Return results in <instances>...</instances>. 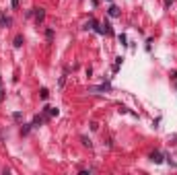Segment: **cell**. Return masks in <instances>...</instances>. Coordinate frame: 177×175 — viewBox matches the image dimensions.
Returning <instances> with one entry per match:
<instances>
[{
  "label": "cell",
  "instance_id": "cell-1",
  "mask_svg": "<svg viewBox=\"0 0 177 175\" xmlns=\"http://www.w3.org/2000/svg\"><path fill=\"white\" fill-rule=\"evenodd\" d=\"M88 91H91V93H103V91H111V85H109V83H105V85H99V87H91Z\"/></svg>",
  "mask_w": 177,
  "mask_h": 175
},
{
  "label": "cell",
  "instance_id": "cell-2",
  "mask_svg": "<svg viewBox=\"0 0 177 175\" xmlns=\"http://www.w3.org/2000/svg\"><path fill=\"white\" fill-rule=\"evenodd\" d=\"M13 25V19L11 17H6V15H2L0 13V29H4V27H11Z\"/></svg>",
  "mask_w": 177,
  "mask_h": 175
},
{
  "label": "cell",
  "instance_id": "cell-3",
  "mask_svg": "<svg viewBox=\"0 0 177 175\" xmlns=\"http://www.w3.org/2000/svg\"><path fill=\"white\" fill-rule=\"evenodd\" d=\"M163 157H165L163 153H159V151H155V153H150V161L159 165V163H163Z\"/></svg>",
  "mask_w": 177,
  "mask_h": 175
},
{
  "label": "cell",
  "instance_id": "cell-4",
  "mask_svg": "<svg viewBox=\"0 0 177 175\" xmlns=\"http://www.w3.org/2000/svg\"><path fill=\"white\" fill-rule=\"evenodd\" d=\"M33 17H35V21H37V23H41L43 19H46V11H43V8H35Z\"/></svg>",
  "mask_w": 177,
  "mask_h": 175
},
{
  "label": "cell",
  "instance_id": "cell-5",
  "mask_svg": "<svg viewBox=\"0 0 177 175\" xmlns=\"http://www.w3.org/2000/svg\"><path fill=\"white\" fill-rule=\"evenodd\" d=\"M43 113H46V116H52V118H56L58 113H60V109H58V107H43Z\"/></svg>",
  "mask_w": 177,
  "mask_h": 175
},
{
  "label": "cell",
  "instance_id": "cell-6",
  "mask_svg": "<svg viewBox=\"0 0 177 175\" xmlns=\"http://www.w3.org/2000/svg\"><path fill=\"white\" fill-rule=\"evenodd\" d=\"M43 122H46V118H41V116H35L31 124H33V128H39V126L43 124Z\"/></svg>",
  "mask_w": 177,
  "mask_h": 175
},
{
  "label": "cell",
  "instance_id": "cell-7",
  "mask_svg": "<svg viewBox=\"0 0 177 175\" xmlns=\"http://www.w3.org/2000/svg\"><path fill=\"white\" fill-rule=\"evenodd\" d=\"M107 13H109V17H113V19H116V17H120V8H118V6H113V4H111V6H109V11H107Z\"/></svg>",
  "mask_w": 177,
  "mask_h": 175
},
{
  "label": "cell",
  "instance_id": "cell-8",
  "mask_svg": "<svg viewBox=\"0 0 177 175\" xmlns=\"http://www.w3.org/2000/svg\"><path fill=\"white\" fill-rule=\"evenodd\" d=\"M95 27H97V21H93V19L88 21V23H85V29H87V31H91V29H95Z\"/></svg>",
  "mask_w": 177,
  "mask_h": 175
},
{
  "label": "cell",
  "instance_id": "cell-9",
  "mask_svg": "<svg viewBox=\"0 0 177 175\" xmlns=\"http://www.w3.org/2000/svg\"><path fill=\"white\" fill-rule=\"evenodd\" d=\"M31 128H33V124H25V126L21 128V134H23V136H25V134H29V130H31Z\"/></svg>",
  "mask_w": 177,
  "mask_h": 175
},
{
  "label": "cell",
  "instance_id": "cell-10",
  "mask_svg": "<svg viewBox=\"0 0 177 175\" xmlns=\"http://www.w3.org/2000/svg\"><path fill=\"white\" fill-rule=\"evenodd\" d=\"M23 46V35H17L15 37V48H21Z\"/></svg>",
  "mask_w": 177,
  "mask_h": 175
},
{
  "label": "cell",
  "instance_id": "cell-11",
  "mask_svg": "<svg viewBox=\"0 0 177 175\" xmlns=\"http://www.w3.org/2000/svg\"><path fill=\"white\" fill-rule=\"evenodd\" d=\"M39 97H41L43 101H46V99L50 97V91H48V89H41V91H39Z\"/></svg>",
  "mask_w": 177,
  "mask_h": 175
},
{
  "label": "cell",
  "instance_id": "cell-12",
  "mask_svg": "<svg viewBox=\"0 0 177 175\" xmlns=\"http://www.w3.org/2000/svg\"><path fill=\"white\" fill-rule=\"evenodd\" d=\"M13 120H15V122H21V120H23V113H21V111H15V113H13Z\"/></svg>",
  "mask_w": 177,
  "mask_h": 175
},
{
  "label": "cell",
  "instance_id": "cell-13",
  "mask_svg": "<svg viewBox=\"0 0 177 175\" xmlns=\"http://www.w3.org/2000/svg\"><path fill=\"white\" fill-rule=\"evenodd\" d=\"M46 37H48V39L54 37V29H52V27H48V29H46Z\"/></svg>",
  "mask_w": 177,
  "mask_h": 175
},
{
  "label": "cell",
  "instance_id": "cell-14",
  "mask_svg": "<svg viewBox=\"0 0 177 175\" xmlns=\"http://www.w3.org/2000/svg\"><path fill=\"white\" fill-rule=\"evenodd\" d=\"M81 140H83V144H85V146H88V148H91V146H93V142H91V140H88L87 136H83Z\"/></svg>",
  "mask_w": 177,
  "mask_h": 175
},
{
  "label": "cell",
  "instance_id": "cell-15",
  "mask_svg": "<svg viewBox=\"0 0 177 175\" xmlns=\"http://www.w3.org/2000/svg\"><path fill=\"white\" fill-rule=\"evenodd\" d=\"M120 43H122V46H128V37H126V35H120Z\"/></svg>",
  "mask_w": 177,
  "mask_h": 175
},
{
  "label": "cell",
  "instance_id": "cell-16",
  "mask_svg": "<svg viewBox=\"0 0 177 175\" xmlns=\"http://www.w3.org/2000/svg\"><path fill=\"white\" fill-rule=\"evenodd\" d=\"M11 4H13V8H19V0H11Z\"/></svg>",
  "mask_w": 177,
  "mask_h": 175
},
{
  "label": "cell",
  "instance_id": "cell-17",
  "mask_svg": "<svg viewBox=\"0 0 177 175\" xmlns=\"http://www.w3.org/2000/svg\"><path fill=\"white\" fill-rule=\"evenodd\" d=\"M173 4V0H165V6H171Z\"/></svg>",
  "mask_w": 177,
  "mask_h": 175
},
{
  "label": "cell",
  "instance_id": "cell-18",
  "mask_svg": "<svg viewBox=\"0 0 177 175\" xmlns=\"http://www.w3.org/2000/svg\"><path fill=\"white\" fill-rule=\"evenodd\" d=\"M2 99H4V91H2V89H0V101H2Z\"/></svg>",
  "mask_w": 177,
  "mask_h": 175
}]
</instances>
